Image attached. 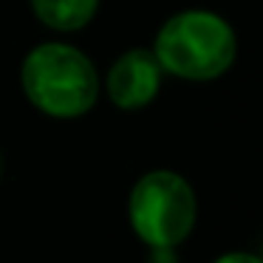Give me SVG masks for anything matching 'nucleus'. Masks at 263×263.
Returning <instances> with one entry per match:
<instances>
[{
  "label": "nucleus",
  "mask_w": 263,
  "mask_h": 263,
  "mask_svg": "<svg viewBox=\"0 0 263 263\" xmlns=\"http://www.w3.org/2000/svg\"><path fill=\"white\" fill-rule=\"evenodd\" d=\"M153 54L167 74L190 82H206L232 68L238 37L221 14L187 9L173 14L159 29Z\"/></svg>",
  "instance_id": "f257e3e1"
},
{
  "label": "nucleus",
  "mask_w": 263,
  "mask_h": 263,
  "mask_svg": "<svg viewBox=\"0 0 263 263\" xmlns=\"http://www.w3.org/2000/svg\"><path fill=\"white\" fill-rule=\"evenodd\" d=\"M20 85L37 110L57 119L88 114L99 97L93 63L68 43H43L31 48L20 68Z\"/></svg>",
  "instance_id": "f03ea898"
},
{
  "label": "nucleus",
  "mask_w": 263,
  "mask_h": 263,
  "mask_svg": "<svg viewBox=\"0 0 263 263\" xmlns=\"http://www.w3.org/2000/svg\"><path fill=\"white\" fill-rule=\"evenodd\" d=\"M136 235L153 249L178 246L195 223V193L178 173L153 170L136 181L127 201Z\"/></svg>",
  "instance_id": "7ed1b4c3"
},
{
  "label": "nucleus",
  "mask_w": 263,
  "mask_h": 263,
  "mask_svg": "<svg viewBox=\"0 0 263 263\" xmlns=\"http://www.w3.org/2000/svg\"><path fill=\"white\" fill-rule=\"evenodd\" d=\"M161 65L153 51L130 48L108 71V97L122 110H139L156 99L161 88Z\"/></svg>",
  "instance_id": "20e7f679"
},
{
  "label": "nucleus",
  "mask_w": 263,
  "mask_h": 263,
  "mask_svg": "<svg viewBox=\"0 0 263 263\" xmlns=\"http://www.w3.org/2000/svg\"><path fill=\"white\" fill-rule=\"evenodd\" d=\"M37 20L54 31H80L93 20L99 0H31Z\"/></svg>",
  "instance_id": "39448f33"
},
{
  "label": "nucleus",
  "mask_w": 263,
  "mask_h": 263,
  "mask_svg": "<svg viewBox=\"0 0 263 263\" xmlns=\"http://www.w3.org/2000/svg\"><path fill=\"white\" fill-rule=\"evenodd\" d=\"M215 263H263V257L246 255V252H232V255H223V257H218Z\"/></svg>",
  "instance_id": "423d86ee"
}]
</instances>
